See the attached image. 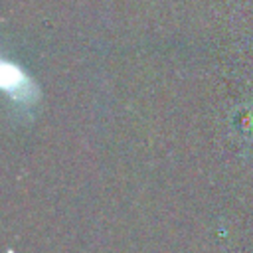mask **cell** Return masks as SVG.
<instances>
[{
  "label": "cell",
  "mask_w": 253,
  "mask_h": 253,
  "mask_svg": "<svg viewBox=\"0 0 253 253\" xmlns=\"http://www.w3.org/2000/svg\"><path fill=\"white\" fill-rule=\"evenodd\" d=\"M2 85H4L6 91H12L16 95L26 93L28 87H30L26 75L16 65H10V63H4L2 65Z\"/></svg>",
  "instance_id": "cell-1"
}]
</instances>
